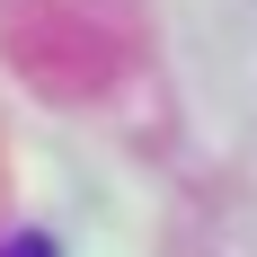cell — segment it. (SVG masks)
Returning a JSON list of instances; mask_svg holds the SVG:
<instances>
[{
  "label": "cell",
  "mask_w": 257,
  "mask_h": 257,
  "mask_svg": "<svg viewBox=\"0 0 257 257\" xmlns=\"http://www.w3.org/2000/svg\"><path fill=\"white\" fill-rule=\"evenodd\" d=\"M0 257H53V239H9Z\"/></svg>",
  "instance_id": "6da1fadb"
}]
</instances>
